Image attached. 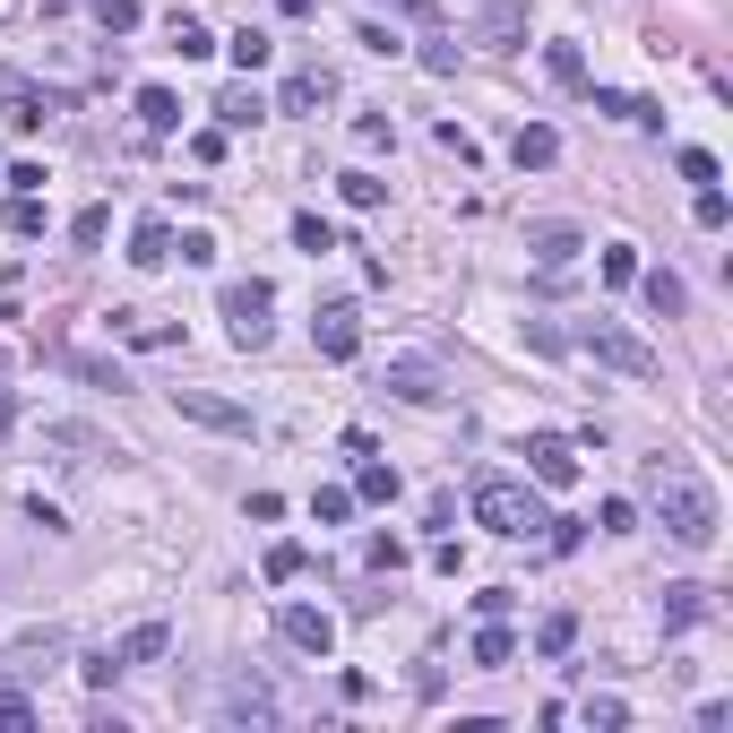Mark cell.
<instances>
[{"label": "cell", "instance_id": "cell-1", "mask_svg": "<svg viewBox=\"0 0 733 733\" xmlns=\"http://www.w3.org/2000/svg\"><path fill=\"white\" fill-rule=\"evenodd\" d=\"M647 500H656V518H664V535H673L682 552H708L717 526H725V518H717V492L699 484L682 458H656V467H647Z\"/></svg>", "mask_w": 733, "mask_h": 733}, {"label": "cell", "instance_id": "cell-2", "mask_svg": "<svg viewBox=\"0 0 733 733\" xmlns=\"http://www.w3.org/2000/svg\"><path fill=\"white\" fill-rule=\"evenodd\" d=\"M475 526H492V535H544V500L518 475H484L475 484Z\"/></svg>", "mask_w": 733, "mask_h": 733}, {"label": "cell", "instance_id": "cell-3", "mask_svg": "<svg viewBox=\"0 0 733 733\" xmlns=\"http://www.w3.org/2000/svg\"><path fill=\"white\" fill-rule=\"evenodd\" d=\"M570 346H587V355H596V363H612V371H630V380H656V346H647V337H638V328H621V320H579V337H570Z\"/></svg>", "mask_w": 733, "mask_h": 733}, {"label": "cell", "instance_id": "cell-4", "mask_svg": "<svg viewBox=\"0 0 733 733\" xmlns=\"http://www.w3.org/2000/svg\"><path fill=\"white\" fill-rule=\"evenodd\" d=\"M268 311H276L268 276H234V285H225V328H234V346H268Z\"/></svg>", "mask_w": 733, "mask_h": 733}, {"label": "cell", "instance_id": "cell-5", "mask_svg": "<svg viewBox=\"0 0 733 733\" xmlns=\"http://www.w3.org/2000/svg\"><path fill=\"white\" fill-rule=\"evenodd\" d=\"M311 346H320L328 363H355V355H363V311H355V302H320V311H311Z\"/></svg>", "mask_w": 733, "mask_h": 733}, {"label": "cell", "instance_id": "cell-6", "mask_svg": "<svg viewBox=\"0 0 733 733\" xmlns=\"http://www.w3.org/2000/svg\"><path fill=\"white\" fill-rule=\"evenodd\" d=\"M526 475H535V484H552V492H570V484H579V440L535 432V440H526Z\"/></svg>", "mask_w": 733, "mask_h": 733}, {"label": "cell", "instance_id": "cell-7", "mask_svg": "<svg viewBox=\"0 0 733 733\" xmlns=\"http://www.w3.org/2000/svg\"><path fill=\"white\" fill-rule=\"evenodd\" d=\"M276 630H285V647H302V656H328V647H337V621L320 605H276Z\"/></svg>", "mask_w": 733, "mask_h": 733}, {"label": "cell", "instance_id": "cell-8", "mask_svg": "<svg viewBox=\"0 0 733 733\" xmlns=\"http://www.w3.org/2000/svg\"><path fill=\"white\" fill-rule=\"evenodd\" d=\"M44 449H61V467H96V458H122L104 432H87V423H44Z\"/></svg>", "mask_w": 733, "mask_h": 733}, {"label": "cell", "instance_id": "cell-9", "mask_svg": "<svg viewBox=\"0 0 733 733\" xmlns=\"http://www.w3.org/2000/svg\"><path fill=\"white\" fill-rule=\"evenodd\" d=\"M475 44H492V52H518L526 44V9L518 0H492V9H475V26H467Z\"/></svg>", "mask_w": 733, "mask_h": 733}, {"label": "cell", "instance_id": "cell-10", "mask_svg": "<svg viewBox=\"0 0 733 733\" xmlns=\"http://www.w3.org/2000/svg\"><path fill=\"white\" fill-rule=\"evenodd\" d=\"M173 406L190 414V423H208V432H250V414L234 397H208V388H173Z\"/></svg>", "mask_w": 733, "mask_h": 733}, {"label": "cell", "instance_id": "cell-11", "mask_svg": "<svg viewBox=\"0 0 733 733\" xmlns=\"http://www.w3.org/2000/svg\"><path fill=\"white\" fill-rule=\"evenodd\" d=\"M388 388H397L406 406H440V397H449V380H440L432 363H414V355H406V363H388Z\"/></svg>", "mask_w": 733, "mask_h": 733}, {"label": "cell", "instance_id": "cell-12", "mask_svg": "<svg viewBox=\"0 0 733 733\" xmlns=\"http://www.w3.org/2000/svg\"><path fill=\"white\" fill-rule=\"evenodd\" d=\"M328 96H337V78H328V70H294V78L276 87V113H320Z\"/></svg>", "mask_w": 733, "mask_h": 733}, {"label": "cell", "instance_id": "cell-13", "mask_svg": "<svg viewBox=\"0 0 733 733\" xmlns=\"http://www.w3.org/2000/svg\"><path fill=\"white\" fill-rule=\"evenodd\" d=\"M630 285L647 294V311H656V320H682V311H691V294H682V276H673V268H638Z\"/></svg>", "mask_w": 733, "mask_h": 733}, {"label": "cell", "instance_id": "cell-14", "mask_svg": "<svg viewBox=\"0 0 733 733\" xmlns=\"http://www.w3.org/2000/svg\"><path fill=\"white\" fill-rule=\"evenodd\" d=\"M509 156H518V173H544V164H561V129L552 122H526L509 138Z\"/></svg>", "mask_w": 733, "mask_h": 733}, {"label": "cell", "instance_id": "cell-15", "mask_svg": "<svg viewBox=\"0 0 733 733\" xmlns=\"http://www.w3.org/2000/svg\"><path fill=\"white\" fill-rule=\"evenodd\" d=\"M173 259V225L164 216H138V234H129V268H164Z\"/></svg>", "mask_w": 733, "mask_h": 733}, {"label": "cell", "instance_id": "cell-16", "mask_svg": "<svg viewBox=\"0 0 733 733\" xmlns=\"http://www.w3.org/2000/svg\"><path fill=\"white\" fill-rule=\"evenodd\" d=\"M526 250H535L544 268H570V259H579V225H526Z\"/></svg>", "mask_w": 733, "mask_h": 733}, {"label": "cell", "instance_id": "cell-17", "mask_svg": "<svg viewBox=\"0 0 733 733\" xmlns=\"http://www.w3.org/2000/svg\"><path fill=\"white\" fill-rule=\"evenodd\" d=\"M52 656H61V638L44 630V638H17V647L0 656V673H52Z\"/></svg>", "mask_w": 733, "mask_h": 733}, {"label": "cell", "instance_id": "cell-18", "mask_svg": "<svg viewBox=\"0 0 733 733\" xmlns=\"http://www.w3.org/2000/svg\"><path fill=\"white\" fill-rule=\"evenodd\" d=\"M138 122L156 129V138H164V129H182V96H173V87H138Z\"/></svg>", "mask_w": 733, "mask_h": 733}, {"label": "cell", "instance_id": "cell-19", "mask_svg": "<svg viewBox=\"0 0 733 733\" xmlns=\"http://www.w3.org/2000/svg\"><path fill=\"white\" fill-rule=\"evenodd\" d=\"M259 113H268V96H259V87H225V96H216V122H225V129H250Z\"/></svg>", "mask_w": 733, "mask_h": 733}, {"label": "cell", "instance_id": "cell-20", "mask_svg": "<svg viewBox=\"0 0 733 733\" xmlns=\"http://www.w3.org/2000/svg\"><path fill=\"white\" fill-rule=\"evenodd\" d=\"M544 78L552 87H587V52L579 44H544Z\"/></svg>", "mask_w": 733, "mask_h": 733}, {"label": "cell", "instance_id": "cell-21", "mask_svg": "<svg viewBox=\"0 0 733 733\" xmlns=\"http://www.w3.org/2000/svg\"><path fill=\"white\" fill-rule=\"evenodd\" d=\"M164 647H173V630H164V621H138V630L122 638V664H156Z\"/></svg>", "mask_w": 733, "mask_h": 733}, {"label": "cell", "instance_id": "cell-22", "mask_svg": "<svg viewBox=\"0 0 733 733\" xmlns=\"http://www.w3.org/2000/svg\"><path fill=\"white\" fill-rule=\"evenodd\" d=\"M509 656H518V638H509L500 621H484V630H475V673H500Z\"/></svg>", "mask_w": 733, "mask_h": 733}, {"label": "cell", "instance_id": "cell-23", "mask_svg": "<svg viewBox=\"0 0 733 733\" xmlns=\"http://www.w3.org/2000/svg\"><path fill=\"white\" fill-rule=\"evenodd\" d=\"M225 708H234V717H250V725H276V699H268L259 682H234V691H225Z\"/></svg>", "mask_w": 733, "mask_h": 733}, {"label": "cell", "instance_id": "cell-24", "mask_svg": "<svg viewBox=\"0 0 733 733\" xmlns=\"http://www.w3.org/2000/svg\"><path fill=\"white\" fill-rule=\"evenodd\" d=\"M699 612H708V587H691V579H682V587H664V621H673V630H691Z\"/></svg>", "mask_w": 733, "mask_h": 733}, {"label": "cell", "instance_id": "cell-25", "mask_svg": "<svg viewBox=\"0 0 733 733\" xmlns=\"http://www.w3.org/2000/svg\"><path fill=\"white\" fill-rule=\"evenodd\" d=\"M355 500H397V467H380V449H371L363 475H355Z\"/></svg>", "mask_w": 733, "mask_h": 733}, {"label": "cell", "instance_id": "cell-26", "mask_svg": "<svg viewBox=\"0 0 733 733\" xmlns=\"http://www.w3.org/2000/svg\"><path fill=\"white\" fill-rule=\"evenodd\" d=\"M337 190H346V208H380V199H388V182L363 173V164H355V173H337Z\"/></svg>", "mask_w": 733, "mask_h": 733}, {"label": "cell", "instance_id": "cell-27", "mask_svg": "<svg viewBox=\"0 0 733 733\" xmlns=\"http://www.w3.org/2000/svg\"><path fill=\"white\" fill-rule=\"evenodd\" d=\"M173 52H182V61H208V52H216V35H208L199 17H173Z\"/></svg>", "mask_w": 733, "mask_h": 733}, {"label": "cell", "instance_id": "cell-28", "mask_svg": "<svg viewBox=\"0 0 733 733\" xmlns=\"http://www.w3.org/2000/svg\"><path fill=\"white\" fill-rule=\"evenodd\" d=\"M9 234H17V243H35V234H44V199H35V190H17V199H9Z\"/></svg>", "mask_w": 733, "mask_h": 733}, {"label": "cell", "instance_id": "cell-29", "mask_svg": "<svg viewBox=\"0 0 733 733\" xmlns=\"http://www.w3.org/2000/svg\"><path fill=\"white\" fill-rule=\"evenodd\" d=\"M302 570H311V552H302V544H268V579H276V587H294Z\"/></svg>", "mask_w": 733, "mask_h": 733}, {"label": "cell", "instance_id": "cell-30", "mask_svg": "<svg viewBox=\"0 0 733 733\" xmlns=\"http://www.w3.org/2000/svg\"><path fill=\"white\" fill-rule=\"evenodd\" d=\"M570 638H579V612H544L535 647H544V656H570Z\"/></svg>", "mask_w": 733, "mask_h": 733}, {"label": "cell", "instance_id": "cell-31", "mask_svg": "<svg viewBox=\"0 0 733 733\" xmlns=\"http://www.w3.org/2000/svg\"><path fill=\"white\" fill-rule=\"evenodd\" d=\"M311 518H320V526H346V518H355V492L320 484V492H311Z\"/></svg>", "mask_w": 733, "mask_h": 733}, {"label": "cell", "instance_id": "cell-32", "mask_svg": "<svg viewBox=\"0 0 733 733\" xmlns=\"http://www.w3.org/2000/svg\"><path fill=\"white\" fill-rule=\"evenodd\" d=\"M61 363L78 371V380H96V388H129V380H122V363H104V355H61Z\"/></svg>", "mask_w": 733, "mask_h": 733}, {"label": "cell", "instance_id": "cell-33", "mask_svg": "<svg viewBox=\"0 0 733 733\" xmlns=\"http://www.w3.org/2000/svg\"><path fill=\"white\" fill-rule=\"evenodd\" d=\"M104 234H113V208H78V225H70V243H78V250H96Z\"/></svg>", "mask_w": 733, "mask_h": 733}, {"label": "cell", "instance_id": "cell-34", "mask_svg": "<svg viewBox=\"0 0 733 733\" xmlns=\"http://www.w3.org/2000/svg\"><path fill=\"white\" fill-rule=\"evenodd\" d=\"M294 243L320 259V250H337V225H328V216H294Z\"/></svg>", "mask_w": 733, "mask_h": 733}, {"label": "cell", "instance_id": "cell-35", "mask_svg": "<svg viewBox=\"0 0 733 733\" xmlns=\"http://www.w3.org/2000/svg\"><path fill=\"white\" fill-rule=\"evenodd\" d=\"M691 216H699V225H708V234H725L733 199H725V190H717V182H708V190H699V208H691Z\"/></svg>", "mask_w": 733, "mask_h": 733}, {"label": "cell", "instance_id": "cell-36", "mask_svg": "<svg viewBox=\"0 0 733 733\" xmlns=\"http://www.w3.org/2000/svg\"><path fill=\"white\" fill-rule=\"evenodd\" d=\"M96 26H104V35H129V26H138V0H96Z\"/></svg>", "mask_w": 733, "mask_h": 733}, {"label": "cell", "instance_id": "cell-37", "mask_svg": "<svg viewBox=\"0 0 733 733\" xmlns=\"http://www.w3.org/2000/svg\"><path fill=\"white\" fill-rule=\"evenodd\" d=\"M225 52H234V61H243V70H259V61H268V52H276V44H268V35H259V26H243V35H234V44H225Z\"/></svg>", "mask_w": 733, "mask_h": 733}, {"label": "cell", "instance_id": "cell-38", "mask_svg": "<svg viewBox=\"0 0 733 733\" xmlns=\"http://www.w3.org/2000/svg\"><path fill=\"white\" fill-rule=\"evenodd\" d=\"M638 276V250L630 243H605V285H630Z\"/></svg>", "mask_w": 733, "mask_h": 733}, {"label": "cell", "instance_id": "cell-39", "mask_svg": "<svg viewBox=\"0 0 733 733\" xmlns=\"http://www.w3.org/2000/svg\"><path fill=\"white\" fill-rule=\"evenodd\" d=\"M78 673H87V682H96V691H104V682H122V647H96V656H87V664H78Z\"/></svg>", "mask_w": 733, "mask_h": 733}, {"label": "cell", "instance_id": "cell-40", "mask_svg": "<svg viewBox=\"0 0 733 733\" xmlns=\"http://www.w3.org/2000/svg\"><path fill=\"white\" fill-rule=\"evenodd\" d=\"M682 182H699V190H708V182H717V156H708V147H682Z\"/></svg>", "mask_w": 733, "mask_h": 733}, {"label": "cell", "instance_id": "cell-41", "mask_svg": "<svg viewBox=\"0 0 733 733\" xmlns=\"http://www.w3.org/2000/svg\"><path fill=\"white\" fill-rule=\"evenodd\" d=\"M596 526H605V535H630V526H638V509H630V500H605V509H596Z\"/></svg>", "mask_w": 733, "mask_h": 733}, {"label": "cell", "instance_id": "cell-42", "mask_svg": "<svg viewBox=\"0 0 733 733\" xmlns=\"http://www.w3.org/2000/svg\"><path fill=\"white\" fill-rule=\"evenodd\" d=\"M0 725H35V699L26 691H0Z\"/></svg>", "mask_w": 733, "mask_h": 733}, {"label": "cell", "instance_id": "cell-43", "mask_svg": "<svg viewBox=\"0 0 733 733\" xmlns=\"http://www.w3.org/2000/svg\"><path fill=\"white\" fill-rule=\"evenodd\" d=\"M363 552H371V570H397V561H406V544H397V535H371Z\"/></svg>", "mask_w": 733, "mask_h": 733}, {"label": "cell", "instance_id": "cell-44", "mask_svg": "<svg viewBox=\"0 0 733 733\" xmlns=\"http://www.w3.org/2000/svg\"><path fill=\"white\" fill-rule=\"evenodd\" d=\"M596 113H621V122H638V96H621V87H596Z\"/></svg>", "mask_w": 733, "mask_h": 733}, {"label": "cell", "instance_id": "cell-45", "mask_svg": "<svg viewBox=\"0 0 733 733\" xmlns=\"http://www.w3.org/2000/svg\"><path fill=\"white\" fill-rule=\"evenodd\" d=\"M182 259H190V268H208V259H216V234H199V225H190V234H182Z\"/></svg>", "mask_w": 733, "mask_h": 733}, {"label": "cell", "instance_id": "cell-46", "mask_svg": "<svg viewBox=\"0 0 733 733\" xmlns=\"http://www.w3.org/2000/svg\"><path fill=\"white\" fill-rule=\"evenodd\" d=\"M587 725L612 733V725H630V708H621V699H587Z\"/></svg>", "mask_w": 733, "mask_h": 733}, {"label": "cell", "instance_id": "cell-47", "mask_svg": "<svg viewBox=\"0 0 733 733\" xmlns=\"http://www.w3.org/2000/svg\"><path fill=\"white\" fill-rule=\"evenodd\" d=\"M9 432H17V397L0 388V440H9Z\"/></svg>", "mask_w": 733, "mask_h": 733}, {"label": "cell", "instance_id": "cell-48", "mask_svg": "<svg viewBox=\"0 0 733 733\" xmlns=\"http://www.w3.org/2000/svg\"><path fill=\"white\" fill-rule=\"evenodd\" d=\"M388 9H406V17H440V9H432V0H388Z\"/></svg>", "mask_w": 733, "mask_h": 733}, {"label": "cell", "instance_id": "cell-49", "mask_svg": "<svg viewBox=\"0 0 733 733\" xmlns=\"http://www.w3.org/2000/svg\"><path fill=\"white\" fill-rule=\"evenodd\" d=\"M276 9H285V17H311V9H320V0H276Z\"/></svg>", "mask_w": 733, "mask_h": 733}, {"label": "cell", "instance_id": "cell-50", "mask_svg": "<svg viewBox=\"0 0 733 733\" xmlns=\"http://www.w3.org/2000/svg\"><path fill=\"white\" fill-rule=\"evenodd\" d=\"M0 380H9V346H0Z\"/></svg>", "mask_w": 733, "mask_h": 733}]
</instances>
